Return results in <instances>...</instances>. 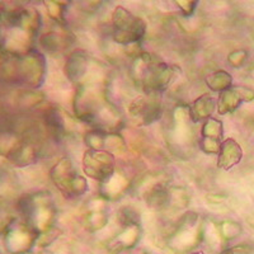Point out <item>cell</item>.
<instances>
[{
    "instance_id": "cell-1",
    "label": "cell",
    "mask_w": 254,
    "mask_h": 254,
    "mask_svg": "<svg viewBox=\"0 0 254 254\" xmlns=\"http://www.w3.org/2000/svg\"><path fill=\"white\" fill-rule=\"evenodd\" d=\"M115 33L113 38L116 42L122 45L132 44L139 41L145 33V23L140 18L131 14L122 6H117L113 17Z\"/></svg>"
},
{
    "instance_id": "cell-2",
    "label": "cell",
    "mask_w": 254,
    "mask_h": 254,
    "mask_svg": "<svg viewBox=\"0 0 254 254\" xmlns=\"http://www.w3.org/2000/svg\"><path fill=\"white\" fill-rule=\"evenodd\" d=\"M240 158H242V150H240L239 145L233 140H228L220 147L219 165L225 160V163L221 165L224 169H229L234 164L239 163Z\"/></svg>"
},
{
    "instance_id": "cell-3",
    "label": "cell",
    "mask_w": 254,
    "mask_h": 254,
    "mask_svg": "<svg viewBox=\"0 0 254 254\" xmlns=\"http://www.w3.org/2000/svg\"><path fill=\"white\" fill-rule=\"evenodd\" d=\"M93 155H94V159H93V163H95L97 165H99V155H98V151H92ZM92 163V162H90ZM112 159L111 160H108V162L103 163V164H101L102 167L104 168H110V169H112ZM112 176V172H108L106 171V169H103V168H97L94 171V173L92 174V177H94L95 179H98V181H102V182H106V181H108L110 179V177Z\"/></svg>"
}]
</instances>
